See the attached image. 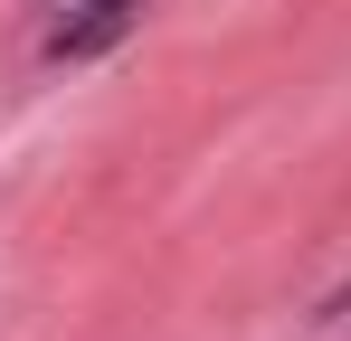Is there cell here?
Here are the masks:
<instances>
[{
  "label": "cell",
  "instance_id": "6da1fadb",
  "mask_svg": "<svg viewBox=\"0 0 351 341\" xmlns=\"http://www.w3.org/2000/svg\"><path fill=\"white\" fill-rule=\"evenodd\" d=\"M133 10H143V0H95V19L58 29V57H95L105 38H123V29H133Z\"/></svg>",
  "mask_w": 351,
  "mask_h": 341
}]
</instances>
